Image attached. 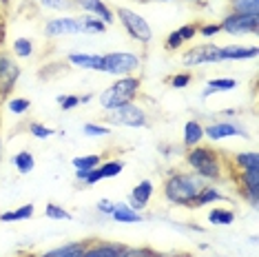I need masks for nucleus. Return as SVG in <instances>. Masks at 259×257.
Listing matches in <instances>:
<instances>
[{
    "instance_id": "obj_33",
    "label": "nucleus",
    "mask_w": 259,
    "mask_h": 257,
    "mask_svg": "<svg viewBox=\"0 0 259 257\" xmlns=\"http://www.w3.org/2000/svg\"><path fill=\"white\" fill-rule=\"evenodd\" d=\"M45 215L49 220H56V222H62V220H73V215L71 211H67L64 206H60V204H56V202H49L45 206Z\"/></svg>"
},
{
    "instance_id": "obj_4",
    "label": "nucleus",
    "mask_w": 259,
    "mask_h": 257,
    "mask_svg": "<svg viewBox=\"0 0 259 257\" xmlns=\"http://www.w3.org/2000/svg\"><path fill=\"white\" fill-rule=\"evenodd\" d=\"M102 124L109 126H126V128H146L149 126V113L142 104L128 102L111 111H104Z\"/></svg>"
},
{
    "instance_id": "obj_7",
    "label": "nucleus",
    "mask_w": 259,
    "mask_h": 257,
    "mask_svg": "<svg viewBox=\"0 0 259 257\" xmlns=\"http://www.w3.org/2000/svg\"><path fill=\"white\" fill-rule=\"evenodd\" d=\"M222 47L213 45V42H204V45H195L191 49H186L182 54V64L186 69L193 67H206V64H222Z\"/></svg>"
},
{
    "instance_id": "obj_44",
    "label": "nucleus",
    "mask_w": 259,
    "mask_h": 257,
    "mask_svg": "<svg viewBox=\"0 0 259 257\" xmlns=\"http://www.w3.org/2000/svg\"><path fill=\"white\" fill-rule=\"evenodd\" d=\"M78 98H80V104H89L96 96H93V93H84V96H78Z\"/></svg>"
},
{
    "instance_id": "obj_42",
    "label": "nucleus",
    "mask_w": 259,
    "mask_h": 257,
    "mask_svg": "<svg viewBox=\"0 0 259 257\" xmlns=\"http://www.w3.org/2000/svg\"><path fill=\"white\" fill-rule=\"evenodd\" d=\"M96 208H98V213L109 215V218H111V213H113V208H115V202H113V200H109V197H102V200H98Z\"/></svg>"
},
{
    "instance_id": "obj_11",
    "label": "nucleus",
    "mask_w": 259,
    "mask_h": 257,
    "mask_svg": "<svg viewBox=\"0 0 259 257\" xmlns=\"http://www.w3.org/2000/svg\"><path fill=\"white\" fill-rule=\"evenodd\" d=\"M204 138H208L210 142H222V140H228V138H244L248 140L250 133L244 124L235 120H215V122H208L204 124Z\"/></svg>"
},
{
    "instance_id": "obj_48",
    "label": "nucleus",
    "mask_w": 259,
    "mask_h": 257,
    "mask_svg": "<svg viewBox=\"0 0 259 257\" xmlns=\"http://www.w3.org/2000/svg\"><path fill=\"white\" fill-rule=\"evenodd\" d=\"M18 257H31V255H18Z\"/></svg>"
},
{
    "instance_id": "obj_28",
    "label": "nucleus",
    "mask_w": 259,
    "mask_h": 257,
    "mask_svg": "<svg viewBox=\"0 0 259 257\" xmlns=\"http://www.w3.org/2000/svg\"><path fill=\"white\" fill-rule=\"evenodd\" d=\"M80 20H82V33H87V36H102V33H107V29H109L100 18L89 16V14H82Z\"/></svg>"
},
{
    "instance_id": "obj_10",
    "label": "nucleus",
    "mask_w": 259,
    "mask_h": 257,
    "mask_svg": "<svg viewBox=\"0 0 259 257\" xmlns=\"http://www.w3.org/2000/svg\"><path fill=\"white\" fill-rule=\"evenodd\" d=\"M124 168H126V162L120 160V157H113V160H102L96 168H91V171H87V173H75V180L87 186H93V184L102 182V180L117 178Z\"/></svg>"
},
{
    "instance_id": "obj_30",
    "label": "nucleus",
    "mask_w": 259,
    "mask_h": 257,
    "mask_svg": "<svg viewBox=\"0 0 259 257\" xmlns=\"http://www.w3.org/2000/svg\"><path fill=\"white\" fill-rule=\"evenodd\" d=\"M228 7L235 14L259 16V0H228Z\"/></svg>"
},
{
    "instance_id": "obj_2",
    "label": "nucleus",
    "mask_w": 259,
    "mask_h": 257,
    "mask_svg": "<svg viewBox=\"0 0 259 257\" xmlns=\"http://www.w3.org/2000/svg\"><path fill=\"white\" fill-rule=\"evenodd\" d=\"M224 160H226V157L213 147H199L197 144V147L186 149L188 171L199 175V178L206 180L208 184H215V182H220V180H224V175H226Z\"/></svg>"
},
{
    "instance_id": "obj_21",
    "label": "nucleus",
    "mask_w": 259,
    "mask_h": 257,
    "mask_svg": "<svg viewBox=\"0 0 259 257\" xmlns=\"http://www.w3.org/2000/svg\"><path fill=\"white\" fill-rule=\"evenodd\" d=\"M226 168H231V171H250V168H259L257 151H241V153H235L231 162L226 160Z\"/></svg>"
},
{
    "instance_id": "obj_43",
    "label": "nucleus",
    "mask_w": 259,
    "mask_h": 257,
    "mask_svg": "<svg viewBox=\"0 0 259 257\" xmlns=\"http://www.w3.org/2000/svg\"><path fill=\"white\" fill-rule=\"evenodd\" d=\"M138 257H164V255H160L157 250H153V248H140Z\"/></svg>"
},
{
    "instance_id": "obj_18",
    "label": "nucleus",
    "mask_w": 259,
    "mask_h": 257,
    "mask_svg": "<svg viewBox=\"0 0 259 257\" xmlns=\"http://www.w3.org/2000/svg\"><path fill=\"white\" fill-rule=\"evenodd\" d=\"M257 54H259L257 45H226V47H222V58H224V62L255 60Z\"/></svg>"
},
{
    "instance_id": "obj_32",
    "label": "nucleus",
    "mask_w": 259,
    "mask_h": 257,
    "mask_svg": "<svg viewBox=\"0 0 259 257\" xmlns=\"http://www.w3.org/2000/svg\"><path fill=\"white\" fill-rule=\"evenodd\" d=\"M11 49H14V56L16 58H20V60H27V58L33 56L36 47H33L31 38H16L14 45H11Z\"/></svg>"
},
{
    "instance_id": "obj_41",
    "label": "nucleus",
    "mask_w": 259,
    "mask_h": 257,
    "mask_svg": "<svg viewBox=\"0 0 259 257\" xmlns=\"http://www.w3.org/2000/svg\"><path fill=\"white\" fill-rule=\"evenodd\" d=\"M180 38L184 40V42H191V40L197 38V22H186V25H182L178 29Z\"/></svg>"
},
{
    "instance_id": "obj_47",
    "label": "nucleus",
    "mask_w": 259,
    "mask_h": 257,
    "mask_svg": "<svg viewBox=\"0 0 259 257\" xmlns=\"http://www.w3.org/2000/svg\"><path fill=\"white\" fill-rule=\"evenodd\" d=\"M9 7V0H0V9H7Z\"/></svg>"
},
{
    "instance_id": "obj_45",
    "label": "nucleus",
    "mask_w": 259,
    "mask_h": 257,
    "mask_svg": "<svg viewBox=\"0 0 259 257\" xmlns=\"http://www.w3.org/2000/svg\"><path fill=\"white\" fill-rule=\"evenodd\" d=\"M133 3H140V5H146V3H178V0H133Z\"/></svg>"
},
{
    "instance_id": "obj_34",
    "label": "nucleus",
    "mask_w": 259,
    "mask_h": 257,
    "mask_svg": "<svg viewBox=\"0 0 259 257\" xmlns=\"http://www.w3.org/2000/svg\"><path fill=\"white\" fill-rule=\"evenodd\" d=\"M7 109H9V113H14V115H25L27 111L31 109V100H29V98H22V96L9 98Z\"/></svg>"
},
{
    "instance_id": "obj_14",
    "label": "nucleus",
    "mask_w": 259,
    "mask_h": 257,
    "mask_svg": "<svg viewBox=\"0 0 259 257\" xmlns=\"http://www.w3.org/2000/svg\"><path fill=\"white\" fill-rule=\"evenodd\" d=\"M20 80V64L7 54H0V93L7 96Z\"/></svg>"
},
{
    "instance_id": "obj_6",
    "label": "nucleus",
    "mask_w": 259,
    "mask_h": 257,
    "mask_svg": "<svg viewBox=\"0 0 259 257\" xmlns=\"http://www.w3.org/2000/svg\"><path fill=\"white\" fill-rule=\"evenodd\" d=\"M104 58V67H102V73H109V75H133L140 71L142 67V58L133 51H109V54H102Z\"/></svg>"
},
{
    "instance_id": "obj_3",
    "label": "nucleus",
    "mask_w": 259,
    "mask_h": 257,
    "mask_svg": "<svg viewBox=\"0 0 259 257\" xmlns=\"http://www.w3.org/2000/svg\"><path fill=\"white\" fill-rule=\"evenodd\" d=\"M140 91H142V78L140 75H122L100 93L98 102L104 111H111L115 107H122V104L135 102Z\"/></svg>"
},
{
    "instance_id": "obj_46",
    "label": "nucleus",
    "mask_w": 259,
    "mask_h": 257,
    "mask_svg": "<svg viewBox=\"0 0 259 257\" xmlns=\"http://www.w3.org/2000/svg\"><path fill=\"white\" fill-rule=\"evenodd\" d=\"M191 3H195V5H197V7H204V5H206V3H208V0H191Z\"/></svg>"
},
{
    "instance_id": "obj_15",
    "label": "nucleus",
    "mask_w": 259,
    "mask_h": 257,
    "mask_svg": "<svg viewBox=\"0 0 259 257\" xmlns=\"http://www.w3.org/2000/svg\"><path fill=\"white\" fill-rule=\"evenodd\" d=\"M73 7H78L82 14H89V16H96V18H100L104 22V25H113L115 22V14L113 9L109 7L104 0H71Z\"/></svg>"
},
{
    "instance_id": "obj_40",
    "label": "nucleus",
    "mask_w": 259,
    "mask_h": 257,
    "mask_svg": "<svg viewBox=\"0 0 259 257\" xmlns=\"http://www.w3.org/2000/svg\"><path fill=\"white\" fill-rule=\"evenodd\" d=\"M184 45H186V42L180 38L178 29H173V31H170L168 36H166V40H164V49H166V51H180Z\"/></svg>"
},
{
    "instance_id": "obj_20",
    "label": "nucleus",
    "mask_w": 259,
    "mask_h": 257,
    "mask_svg": "<svg viewBox=\"0 0 259 257\" xmlns=\"http://www.w3.org/2000/svg\"><path fill=\"white\" fill-rule=\"evenodd\" d=\"M202 140H204V124L195 118L186 120L184 128H182V144H184L186 149H191V147L202 144Z\"/></svg>"
},
{
    "instance_id": "obj_12",
    "label": "nucleus",
    "mask_w": 259,
    "mask_h": 257,
    "mask_svg": "<svg viewBox=\"0 0 259 257\" xmlns=\"http://www.w3.org/2000/svg\"><path fill=\"white\" fill-rule=\"evenodd\" d=\"M45 36L47 38H64V36H78L82 33V20L80 16H58L45 22Z\"/></svg>"
},
{
    "instance_id": "obj_13",
    "label": "nucleus",
    "mask_w": 259,
    "mask_h": 257,
    "mask_svg": "<svg viewBox=\"0 0 259 257\" xmlns=\"http://www.w3.org/2000/svg\"><path fill=\"white\" fill-rule=\"evenodd\" d=\"M231 173H237V184H239V193L248 206L257 208L259 204V168H250V171H231Z\"/></svg>"
},
{
    "instance_id": "obj_5",
    "label": "nucleus",
    "mask_w": 259,
    "mask_h": 257,
    "mask_svg": "<svg viewBox=\"0 0 259 257\" xmlns=\"http://www.w3.org/2000/svg\"><path fill=\"white\" fill-rule=\"evenodd\" d=\"M115 20L122 25V29L131 36L135 42H140V45H151V40H153V29L151 25L146 22V18L142 14H138V11H133V9H128V7H117L115 11Z\"/></svg>"
},
{
    "instance_id": "obj_29",
    "label": "nucleus",
    "mask_w": 259,
    "mask_h": 257,
    "mask_svg": "<svg viewBox=\"0 0 259 257\" xmlns=\"http://www.w3.org/2000/svg\"><path fill=\"white\" fill-rule=\"evenodd\" d=\"M102 160H104V157L100 155V153H89V155H78V157H73L71 164H73V168H75V173H87V171H91V168H96Z\"/></svg>"
},
{
    "instance_id": "obj_17",
    "label": "nucleus",
    "mask_w": 259,
    "mask_h": 257,
    "mask_svg": "<svg viewBox=\"0 0 259 257\" xmlns=\"http://www.w3.org/2000/svg\"><path fill=\"white\" fill-rule=\"evenodd\" d=\"M67 62L75 69H84V71H100L102 73L104 67V58L102 54H89V51H71L64 56Z\"/></svg>"
},
{
    "instance_id": "obj_1",
    "label": "nucleus",
    "mask_w": 259,
    "mask_h": 257,
    "mask_svg": "<svg viewBox=\"0 0 259 257\" xmlns=\"http://www.w3.org/2000/svg\"><path fill=\"white\" fill-rule=\"evenodd\" d=\"M208 184L193 171H170L162 182V197L173 206L193 208L197 193Z\"/></svg>"
},
{
    "instance_id": "obj_24",
    "label": "nucleus",
    "mask_w": 259,
    "mask_h": 257,
    "mask_svg": "<svg viewBox=\"0 0 259 257\" xmlns=\"http://www.w3.org/2000/svg\"><path fill=\"white\" fill-rule=\"evenodd\" d=\"M33 215H36V206H33V204H22L18 208L0 213V222H3V224H18V222L31 220Z\"/></svg>"
},
{
    "instance_id": "obj_26",
    "label": "nucleus",
    "mask_w": 259,
    "mask_h": 257,
    "mask_svg": "<svg viewBox=\"0 0 259 257\" xmlns=\"http://www.w3.org/2000/svg\"><path fill=\"white\" fill-rule=\"evenodd\" d=\"M11 164H14V168L20 175H29L33 168H36V155H33L29 149H22L11 157Z\"/></svg>"
},
{
    "instance_id": "obj_39",
    "label": "nucleus",
    "mask_w": 259,
    "mask_h": 257,
    "mask_svg": "<svg viewBox=\"0 0 259 257\" xmlns=\"http://www.w3.org/2000/svg\"><path fill=\"white\" fill-rule=\"evenodd\" d=\"M222 29H220V22H197V36H202L206 40L220 36Z\"/></svg>"
},
{
    "instance_id": "obj_9",
    "label": "nucleus",
    "mask_w": 259,
    "mask_h": 257,
    "mask_svg": "<svg viewBox=\"0 0 259 257\" xmlns=\"http://www.w3.org/2000/svg\"><path fill=\"white\" fill-rule=\"evenodd\" d=\"M220 29L222 33H228V36H255L259 31V16L228 11L220 22Z\"/></svg>"
},
{
    "instance_id": "obj_31",
    "label": "nucleus",
    "mask_w": 259,
    "mask_h": 257,
    "mask_svg": "<svg viewBox=\"0 0 259 257\" xmlns=\"http://www.w3.org/2000/svg\"><path fill=\"white\" fill-rule=\"evenodd\" d=\"M113 133V128L109 124H102V122H84L82 124V136L87 138H107Z\"/></svg>"
},
{
    "instance_id": "obj_49",
    "label": "nucleus",
    "mask_w": 259,
    "mask_h": 257,
    "mask_svg": "<svg viewBox=\"0 0 259 257\" xmlns=\"http://www.w3.org/2000/svg\"><path fill=\"white\" fill-rule=\"evenodd\" d=\"M0 100H3V93H0Z\"/></svg>"
},
{
    "instance_id": "obj_35",
    "label": "nucleus",
    "mask_w": 259,
    "mask_h": 257,
    "mask_svg": "<svg viewBox=\"0 0 259 257\" xmlns=\"http://www.w3.org/2000/svg\"><path fill=\"white\" fill-rule=\"evenodd\" d=\"M166 84L170 89H188L193 84V73L191 71H180V73H173L170 78L166 80Z\"/></svg>"
},
{
    "instance_id": "obj_38",
    "label": "nucleus",
    "mask_w": 259,
    "mask_h": 257,
    "mask_svg": "<svg viewBox=\"0 0 259 257\" xmlns=\"http://www.w3.org/2000/svg\"><path fill=\"white\" fill-rule=\"evenodd\" d=\"M29 133L36 140H49L56 136L54 128H49L47 124H42V122H31V124H29Z\"/></svg>"
},
{
    "instance_id": "obj_16",
    "label": "nucleus",
    "mask_w": 259,
    "mask_h": 257,
    "mask_svg": "<svg viewBox=\"0 0 259 257\" xmlns=\"http://www.w3.org/2000/svg\"><path fill=\"white\" fill-rule=\"evenodd\" d=\"M153 193H155V186H153L151 180H142V182H138L131 189V193H128V206L133 208V211L138 213H144L146 206L151 204V197Z\"/></svg>"
},
{
    "instance_id": "obj_19",
    "label": "nucleus",
    "mask_w": 259,
    "mask_h": 257,
    "mask_svg": "<svg viewBox=\"0 0 259 257\" xmlns=\"http://www.w3.org/2000/svg\"><path fill=\"white\" fill-rule=\"evenodd\" d=\"M91 239H78V242H67V244H60L56 248H49L45 253H40L36 257H82L84 248L89 246Z\"/></svg>"
},
{
    "instance_id": "obj_27",
    "label": "nucleus",
    "mask_w": 259,
    "mask_h": 257,
    "mask_svg": "<svg viewBox=\"0 0 259 257\" xmlns=\"http://www.w3.org/2000/svg\"><path fill=\"white\" fill-rule=\"evenodd\" d=\"M208 224L213 226H231L235 224V220H237V215H235L233 208H226V206H213L208 211Z\"/></svg>"
},
{
    "instance_id": "obj_8",
    "label": "nucleus",
    "mask_w": 259,
    "mask_h": 257,
    "mask_svg": "<svg viewBox=\"0 0 259 257\" xmlns=\"http://www.w3.org/2000/svg\"><path fill=\"white\" fill-rule=\"evenodd\" d=\"M142 246H128L124 242H107V239H91L82 257H138Z\"/></svg>"
},
{
    "instance_id": "obj_23",
    "label": "nucleus",
    "mask_w": 259,
    "mask_h": 257,
    "mask_svg": "<svg viewBox=\"0 0 259 257\" xmlns=\"http://www.w3.org/2000/svg\"><path fill=\"white\" fill-rule=\"evenodd\" d=\"M239 82L235 78H228V75H222V78H210L208 82H206L204 91H202V100H206V98L215 96V93H226V91H233L237 89Z\"/></svg>"
},
{
    "instance_id": "obj_36",
    "label": "nucleus",
    "mask_w": 259,
    "mask_h": 257,
    "mask_svg": "<svg viewBox=\"0 0 259 257\" xmlns=\"http://www.w3.org/2000/svg\"><path fill=\"white\" fill-rule=\"evenodd\" d=\"M58 107H60V111H75L80 107V98L75 96V93H60V96L56 98Z\"/></svg>"
},
{
    "instance_id": "obj_37",
    "label": "nucleus",
    "mask_w": 259,
    "mask_h": 257,
    "mask_svg": "<svg viewBox=\"0 0 259 257\" xmlns=\"http://www.w3.org/2000/svg\"><path fill=\"white\" fill-rule=\"evenodd\" d=\"M40 7L49 9V11H58V14H67L69 9L73 7L71 0H38Z\"/></svg>"
},
{
    "instance_id": "obj_22",
    "label": "nucleus",
    "mask_w": 259,
    "mask_h": 257,
    "mask_svg": "<svg viewBox=\"0 0 259 257\" xmlns=\"http://www.w3.org/2000/svg\"><path fill=\"white\" fill-rule=\"evenodd\" d=\"M111 220L117 222V224H142L146 218L142 213L133 211L126 202H115V208H113V213H111Z\"/></svg>"
},
{
    "instance_id": "obj_25",
    "label": "nucleus",
    "mask_w": 259,
    "mask_h": 257,
    "mask_svg": "<svg viewBox=\"0 0 259 257\" xmlns=\"http://www.w3.org/2000/svg\"><path fill=\"white\" fill-rule=\"evenodd\" d=\"M222 200H224V193L217 189L215 184H206L204 189L197 193L195 202H193V208H204V206H208V204H217Z\"/></svg>"
}]
</instances>
